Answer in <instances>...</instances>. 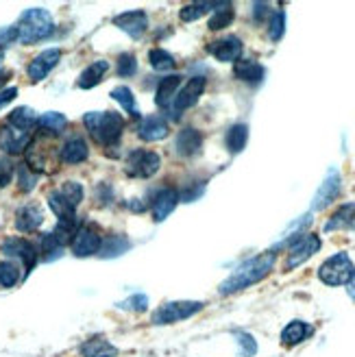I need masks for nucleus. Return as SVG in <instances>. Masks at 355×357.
Returning a JSON list of instances; mask_svg holds the SVG:
<instances>
[{"instance_id": "1", "label": "nucleus", "mask_w": 355, "mask_h": 357, "mask_svg": "<svg viewBox=\"0 0 355 357\" xmlns=\"http://www.w3.org/2000/svg\"><path fill=\"white\" fill-rule=\"evenodd\" d=\"M275 268V253H262L257 257L246 259L236 271L220 283V294H236L244 288H251L257 281L266 279Z\"/></svg>"}, {"instance_id": "2", "label": "nucleus", "mask_w": 355, "mask_h": 357, "mask_svg": "<svg viewBox=\"0 0 355 357\" xmlns=\"http://www.w3.org/2000/svg\"><path fill=\"white\" fill-rule=\"evenodd\" d=\"M85 129L100 146H114L124 131V118L116 112H87L83 116Z\"/></svg>"}, {"instance_id": "3", "label": "nucleus", "mask_w": 355, "mask_h": 357, "mask_svg": "<svg viewBox=\"0 0 355 357\" xmlns=\"http://www.w3.org/2000/svg\"><path fill=\"white\" fill-rule=\"evenodd\" d=\"M57 135H50L44 131H38L31 139V144L27 146V166L35 172V174H44V172H55L57 164H59V151L52 144V139Z\"/></svg>"}, {"instance_id": "4", "label": "nucleus", "mask_w": 355, "mask_h": 357, "mask_svg": "<svg viewBox=\"0 0 355 357\" xmlns=\"http://www.w3.org/2000/svg\"><path fill=\"white\" fill-rule=\"evenodd\" d=\"M17 42L22 44H38L50 38L55 31V20L46 9H27L15 24Z\"/></svg>"}, {"instance_id": "5", "label": "nucleus", "mask_w": 355, "mask_h": 357, "mask_svg": "<svg viewBox=\"0 0 355 357\" xmlns=\"http://www.w3.org/2000/svg\"><path fill=\"white\" fill-rule=\"evenodd\" d=\"M355 275V266L349 259L347 253H338L329 257L327 261L321 264L318 268V279H321L325 285H331V288H338V285H347Z\"/></svg>"}, {"instance_id": "6", "label": "nucleus", "mask_w": 355, "mask_h": 357, "mask_svg": "<svg viewBox=\"0 0 355 357\" xmlns=\"http://www.w3.org/2000/svg\"><path fill=\"white\" fill-rule=\"evenodd\" d=\"M162 168V157L155 151L135 149L124 159V170L133 178H151Z\"/></svg>"}, {"instance_id": "7", "label": "nucleus", "mask_w": 355, "mask_h": 357, "mask_svg": "<svg viewBox=\"0 0 355 357\" xmlns=\"http://www.w3.org/2000/svg\"><path fill=\"white\" fill-rule=\"evenodd\" d=\"M205 305L201 301H170L164 303L162 307H157L153 314V323L155 325H172L179 323V320L192 318L194 314H199Z\"/></svg>"}, {"instance_id": "8", "label": "nucleus", "mask_w": 355, "mask_h": 357, "mask_svg": "<svg viewBox=\"0 0 355 357\" xmlns=\"http://www.w3.org/2000/svg\"><path fill=\"white\" fill-rule=\"evenodd\" d=\"M318 251H321V238H318L316 234H305L301 236L292 248L290 253L286 257V271H294V268H299L301 264H305L312 255H316Z\"/></svg>"}, {"instance_id": "9", "label": "nucleus", "mask_w": 355, "mask_h": 357, "mask_svg": "<svg viewBox=\"0 0 355 357\" xmlns=\"http://www.w3.org/2000/svg\"><path fill=\"white\" fill-rule=\"evenodd\" d=\"M3 253L7 257H15L24 264V275H29L35 264L40 261V253H38V246L29 240H22V238H9L5 244H3Z\"/></svg>"}, {"instance_id": "10", "label": "nucleus", "mask_w": 355, "mask_h": 357, "mask_svg": "<svg viewBox=\"0 0 355 357\" xmlns=\"http://www.w3.org/2000/svg\"><path fill=\"white\" fill-rule=\"evenodd\" d=\"M205 79L203 77H194V79H190L188 83H186V87L181 89L179 94H176V98H174V102H172V118L176 120L179 118L183 112H188L190 107H194L199 102V98L203 96V92H205Z\"/></svg>"}, {"instance_id": "11", "label": "nucleus", "mask_w": 355, "mask_h": 357, "mask_svg": "<svg viewBox=\"0 0 355 357\" xmlns=\"http://www.w3.org/2000/svg\"><path fill=\"white\" fill-rule=\"evenodd\" d=\"M61 59V50L59 48H46L42 50L38 57L31 59V63L27 66V75H29V81L31 83H40L42 79H46L55 66L59 63Z\"/></svg>"}, {"instance_id": "12", "label": "nucleus", "mask_w": 355, "mask_h": 357, "mask_svg": "<svg viewBox=\"0 0 355 357\" xmlns=\"http://www.w3.org/2000/svg\"><path fill=\"white\" fill-rule=\"evenodd\" d=\"M103 246V238L98 236V231L90 225H83L79 227L77 236L73 240V244H70V248H73V255L75 257H90V255H96L100 251Z\"/></svg>"}, {"instance_id": "13", "label": "nucleus", "mask_w": 355, "mask_h": 357, "mask_svg": "<svg viewBox=\"0 0 355 357\" xmlns=\"http://www.w3.org/2000/svg\"><path fill=\"white\" fill-rule=\"evenodd\" d=\"M114 24L133 40H139L149 29V15L144 11H124L114 17Z\"/></svg>"}, {"instance_id": "14", "label": "nucleus", "mask_w": 355, "mask_h": 357, "mask_svg": "<svg viewBox=\"0 0 355 357\" xmlns=\"http://www.w3.org/2000/svg\"><path fill=\"white\" fill-rule=\"evenodd\" d=\"M176 205H179V192H176L174 188H164L159 190L153 201H151V211H153V220L155 222H162L166 220L170 213L176 209Z\"/></svg>"}, {"instance_id": "15", "label": "nucleus", "mask_w": 355, "mask_h": 357, "mask_svg": "<svg viewBox=\"0 0 355 357\" xmlns=\"http://www.w3.org/2000/svg\"><path fill=\"white\" fill-rule=\"evenodd\" d=\"M33 135H29V131H20L11 127V124H5L3 129H0V149L9 155H20L27 151V146L31 144Z\"/></svg>"}, {"instance_id": "16", "label": "nucleus", "mask_w": 355, "mask_h": 357, "mask_svg": "<svg viewBox=\"0 0 355 357\" xmlns=\"http://www.w3.org/2000/svg\"><path fill=\"white\" fill-rule=\"evenodd\" d=\"M207 52L211 57H216L218 61H240L242 55V42L236 35H227L216 42H211L207 46Z\"/></svg>"}, {"instance_id": "17", "label": "nucleus", "mask_w": 355, "mask_h": 357, "mask_svg": "<svg viewBox=\"0 0 355 357\" xmlns=\"http://www.w3.org/2000/svg\"><path fill=\"white\" fill-rule=\"evenodd\" d=\"M44 222V211L38 203L22 205L15 211V229L22 234H35Z\"/></svg>"}, {"instance_id": "18", "label": "nucleus", "mask_w": 355, "mask_h": 357, "mask_svg": "<svg viewBox=\"0 0 355 357\" xmlns=\"http://www.w3.org/2000/svg\"><path fill=\"white\" fill-rule=\"evenodd\" d=\"M87 157H90V146H87V142L81 135L68 137L63 142V146L59 149V162L61 164L77 166V164H83Z\"/></svg>"}, {"instance_id": "19", "label": "nucleus", "mask_w": 355, "mask_h": 357, "mask_svg": "<svg viewBox=\"0 0 355 357\" xmlns=\"http://www.w3.org/2000/svg\"><path fill=\"white\" fill-rule=\"evenodd\" d=\"M340 185H342V181H340L338 170L331 168V170H329V174L325 176L323 185L318 188V192H316V196H314V209H325L327 205H331L335 199H338Z\"/></svg>"}, {"instance_id": "20", "label": "nucleus", "mask_w": 355, "mask_h": 357, "mask_svg": "<svg viewBox=\"0 0 355 357\" xmlns=\"http://www.w3.org/2000/svg\"><path fill=\"white\" fill-rule=\"evenodd\" d=\"M174 149H176V153H179L181 157H194V155H199L201 149H203V135H201V131L192 129V127L181 129L179 135H176Z\"/></svg>"}, {"instance_id": "21", "label": "nucleus", "mask_w": 355, "mask_h": 357, "mask_svg": "<svg viewBox=\"0 0 355 357\" xmlns=\"http://www.w3.org/2000/svg\"><path fill=\"white\" fill-rule=\"evenodd\" d=\"M170 131V124L159 118V116H146L142 118L137 124V135L146 142H157V139H164Z\"/></svg>"}, {"instance_id": "22", "label": "nucleus", "mask_w": 355, "mask_h": 357, "mask_svg": "<svg viewBox=\"0 0 355 357\" xmlns=\"http://www.w3.org/2000/svg\"><path fill=\"white\" fill-rule=\"evenodd\" d=\"M183 77L181 75H172V77H166L159 81L157 85V92H155V102L157 107H162V109H168V107H172L174 102V92L179 89Z\"/></svg>"}, {"instance_id": "23", "label": "nucleus", "mask_w": 355, "mask_h": 357, "mask_svg": "<svg viewBox=\"0 0 355 357\" xmlns=\"http://www.w3.org/2000/svg\"><path fill=\"white\" fill-rule=\"evenodd\" d=\"M107 70H109V63L107 61H94V63H90L87 66L83 73L79 75V79H77V87H81V89H92V87H96L103 79H105V75H107Z\"/></svg>"}, {"instance_id": "24", "label": "nucleus", "mask_w": 355, "mask_h": 357, "mask_svg": "<svg viewBox=\"0 0 355 357\" xmlns=\"http://www.w3.org/2000/svg\"><path fill=\"white\" fill-rule=\"evenodd\" d=\"M310 335H312V327L308 323H303V320H292V323H288L286 327H283L281 342H283V347H296Z\"/></svg>"}, {"instance_id": "25", "label": "nucleus", "mask_w": 355, "mask_h": 357, "mask_svg": "<svg viewBox=\"0 0 355 357\" xmlns=\"http://www.w3.org/2000/svg\"><path fill=\"white\" fill-rule=\"evenodd\" d=\"M79 351L83 357H116L118 355V349L105 340L103 335H94L90 340H85Z\"/></svg>"}, {"instance_id": "26", "label": "nucleus", "mask_w": 355, "mask_h": 357, "mask_svg": "<svg viewBox=\"0 0 355 357\" xmlns=\"http://www.w3.org/2000/svg\"><path fill=\"white\" fill-rule=\"evenodd\" d=\"M234 77L244 81V83H259L264 79V68L257 63V61H251V59H240L236 61L234 66Z\"/></svg>"}, {"instance_id": "27", "label": "nucleus", "mask_w": 355, "mask_h": 357, "mask_svg": "<svg viewBox=\"0 0 355 357\" xmlns=\"http://www.w3.org/2000/svg\"><path fill=\"white\" fill-rule=\"evenodd\" d=\"M66 124H68L66 116L57 114V112H46V114L38 116V131L50 133V135H59L66 129Z\"/></svg>"}, {"instance_id": "28", "label": "nucleus", "mask_w": 355, "mask_h": 357, "mask_svg": "<svg viewBox=\"0 0 355 357\" xmlns=\"http://www.w3.org/2000/svg\"><path fill=\"white\" fill-rule=\"evenodd\" d=\"M7 124H11V127L20 129V131H31L35 124H38V116H35L31 107H17V109H13L9 114Z\"/></svg>"}, {"instance_id": "29", "label": "nucleus", "mask_w": 355, "mask_h": 357, "mask_svg": "<svg viewBox=\"0 0 355 357\" xmlns=\"http://www.w3.org/2000/svg\"><path fill=\"white\" fill-rule=\"evenodd\" d=\"M353 218H355V203H347V205L335 209V213H333V216L325 225V231L329 234V231H338L342 227H351Z\"/></svg>"}, {"instance_id": "30", "label": "nucleus", "mask_w": 355, "mask_h": 357, "mask_svg": "<svg viewBox=\"0 0 355 357\" xmlns=\"http://www.w3.org/2000/svg\"><path fill=\"white\" fill-rule=\"evenodd\" d=\"M227 149H229V153H234V155H238L244 146H246V142H248V127L246 124H234L232 129L227 131Z\"/></svg>"}, {"instance_id": "31", "label": "nucleus", "mask_w": 355, "mask_h": 357, "mask_svg": "<svg viewBox=\"0 0 355 357\" xmlns=\"http://www.w3.org/2000/svg\"><path fill=\"white\" fill-rule=\"evenodd\" d=\"M112 98L118 100V105H120L122 109L127 112L129 116L142 118V116H139V109H137V102H135V96H133V92H131V89H129L127 85H120V87L112 89Z\"/></svg>"}, {"instance_id": "32", "label": "nucleus", "mask_w": 355, "mask_h": 357, "mask_svg": "<svg viewBox=\"0 0 355 357\" xmlns=\"http://www.w3.org/2000/svg\"><path fill=\"white\" fill-rule=\"evenodd\" d=\"M234 17H236L234 7L229 5V3H222L214 13H211L207 26H209V31H222V29H227L229 24L234 22Z\"/></svg>"}, {"instance_id": "33", "label": "nucleus", "mask_w": 355, "mask_h": 357, "mask_svg": "<svg viewBox=\"0 0 355 357\" xmlns=\"http://www.w3.org/2000/svg\"><path fill=\"white\" fill-rule=\"evenodd\" d=\"M79 227H81V225H79L77 218H73V220H59L57 227L52 229V236H55V240H57L61 246L73 244V240H75V236H77Z\"/></svg>"}, {"instance_id": "34", "label": "nucleus", "mask_w": 355, "mask_h": 357, "mask_svg": "<svg viewBox=\"0 0 355 357\" xmlns=\"http://www.w3.org/2000/svg\"><path fill=\"white\" fill-rule=\"evenodd\" d=\"M48 205H50L52 213H55L59 220H73V218H77V209L70 207L59 196V192H50L48 194Z\"/></svg>"}, {"instance_id": "35", "label": "nucleus", "mask_w": 355, "mask_h": 357, "mask_svg": "<svg viewBox=\"0 0 355 357\" xmlns=\"http://www.w3.org/2000/svg\"><path fill=\"white\" fill-rule=\"evenodd\" d=\"M40 255L44 261H55L63 255V246L55 240L52 234H46L40 238Z\"/></svg>"}, {"instance_id": "36", "label": "nucleus", "mask_w": 355, "mask_h": 357, "mask_svg": "<svg viewBox=\"0 0 355 357\" xmlns=\"http://www.w3.org/2000/svg\"><path fill=\"white\" fill-rule=\"evenodd\" d=\"M222 3H192L188 7L181 9V20L183 22H194V20H199V17H203L205 13L209 11H216Z\"/></svg>"}, {"instance_id": "37", "label": "nucleus", "mask_w": 355, "mask_h": 357, "mask_svg": "<svg viewBox=\"0 0 355 357\" xmlns=\"http://www.w3.org/2000/svg\"><path fill=\"white\" fill-rule=\"evenodd\" d=\"M149 63L153 66V70H157V73H166V70H172L176 66L174 57L168 55L164 48H153L149 52Z\"/></svg>"}, {"instance_id": "38", "label": "nucleus", "mask_w": 355, "mask_h": 357, "mask_svg": "<svg viewBox=\"0 0 355 357\" xmlns=\"http://www.w3.org/2000/svg\"><path fill=\"white\" fill-rule=\"evenodd\" d=\"M59 196H61V199L70 205V207H75L77 209V205L83 201V185L81 183H77V181H66L59 190Z\"/></svg>"}, {"instance_id": "39", "label": "nucleus", "mask_w": 355, "mask_h": 357, "mask_svg": "<svg viewBox=\"0 0 355 357\" xmlns=\"http://www.w3.org/2000/svg\"><path fill=\"white\" fill-rule=\"evenodd\" d=\"M20 281V268L13 261H0V288H13Z\"/></svg>"}, {"instance_id": "40", "label": "nucleus", "mask_w": 355, "mask_h": 357, "mask_svg": "<svg viewBox=\"0 0 355 357\" xmlns=\"http://www.w3.org/2000/svg\"><path fill=\"white\" fill-rule=\"evenodd\" d=\"M129 246L131 244L124 238H109V240H103V246H100L98 255H103V257H118L124 251H129Z\"/></svg>"}, {"instance_id": "41", "label": "nucleus", "mask_w": 355, "mask_h": 357, "mask_svg": "<svg viewBox=\"0 0 355 357\" xmlns=\"http://www.w3.org/2000/svg\"><path fill=\"white\" fill-rule=\"evenodd\" d=\"M116 73L122 77V79H129L137 73V59L131 55V52H122L116 61Z\"/></svg>"}, {"instance_id": "42", "label": "nucleus", "mask_w": 355, "mask_h": 357, "mask_svg": "<svg viewBox=\"0 0 355 357\" xmlns=\"http://www.w3.org/2000/svg\"><path fill=\"white\" fill-rule=\"evenodd\" d=\"M286 33V13L283 11H273L271 13V24H269V38L273 42H279Z\"/></svg>"}, {"instance_id": "43", "label": "nucleus", "mask_w": 355, "mask_h": 357, "mask_svg": "<svg viewBox=\"0 0 355 357\" xmlns=\"http://www.w3.org/2000/svg\"><path fill=\"white\" fill-rule=\"evenodd\" d=\"M17 183H20L22 192H31L35 188V183H38V174H35L27 164L17 166Z\"/></svg>"}, {"instance_id": "44", "label": "nucleus", "mask_w": 355, "mask_h": 357, "mask_svg": "<svg viewBox=\"0 0 355 357\" xmlns=\"http://www.w3.org/2000/svg\"><path fill=\"white\" fill-rule=\"evenodd\" d=\"M118 307L120 310H127V312H144L146 307H149V298L144 296V294H133V296H129V298H124L122 303H118Z\"/></svg>"}, {"instance_id": "45", "label": "nucleus", "mask_w": 355, "mask_h": 357, "mask_svg": "<svg viewBox=\"0 0 355 357\" xmlns=\"http://www.w3.org/2000/svg\"><path fill=\"white\" fill-rule=\"evenodd\" d=\"M15 166L11 164V159H0V188H7L13 178Z\"/></svg>"}, {"instance_id": "46", "label": "nucleus", "mask_w": 355, "mask_h": 357, "mask_svg": "<svg viewBox=\"0 0 355 357\" xmlns=\"http://www.w3.org/2000/svg\"><path fill=\"white\" fill-rule=\"evenodd\" d=\"M238 342H240V349H242V355H244V357L255 355L257 344H255V337H253V335H248V333H238Z\"/></svg>"}, {"instance_id": "47", "label": "nucleus", "mask_w": 355, "mask_h": 357, "mask_svg": "<svg viewBox=\"0 0 355 357\" xmlns=\"http://www.w3.org/2000/svg\"><path fill=\"white\" fill-rule=\"evenodd\" d=\"M17 40V31L15 26H7V29H0V52H3L5 46H9L11 42Z\"/></svg>"}, {"instance_id": "48", "label": "nucleus", "mask_w": 355, "mask_h": 357, "mask_svg": "<svg viewBox=\"0 0 355 357\" xmlns=\"http://www.w3.org/2000/svg\"><path fill=\"white\" fill-rule=\"evenodd\" d=\"M15 96H17V89H15V87H5V89H0V109H3L5 105H9Z\"/></svg>"}, {"instance_id": "49", "label": "nucleus", "mask_w": 355, "mask_h": 357, "mask_svg": "<svg viewBox=\"0 0 355 357\" xmlns=\"http://www.w3.org/2000/svg\"><path fill=\"white\" fill-rule=\"evenodd\" d=\"M253 11H257L255 13V20H264L266 11H269V5H266V3H257V5H253Z\"/></svg>"}, {"instance_id": "50", "label": "nucleus", "mask_w": 355, "mask_h": 357, "mask_svg": "<svg viewBox=\"0 0 355 357\" xmlns=\"http://www.w3.org/2000/svg\"><path fill=\"white\" fill-rule=\"evenodd\" d=\"M347 285H349V294H351V298H355V275H353V279H351Z\"/></svg>"}, {"instance_id": "51", "label": "nucleus", "mask_w": 355, "mask_h": 357, "mask_svg": "<svg viewBox=\"0 0 355 357\" xmlns=\"http://www.w3.org/2000/svg\"><path fill=\"white\" fill-rule=\"evenodd\" d=\"M5 79H9V73H0V81H5Z\"/></svg>"}, {"instance_id": "52", "label": "nucleus", "mask_w": 355, "mask_h": 357, "mask_svg": "<svg viewBox=\"0 0 355 357\" xmlns=\"http://www.w3.org/2000/svg\"><path fill=\"white\" fill-rule=\"evenodd\" d=\"M351 229H355V218H353V222H351Z\"/></svg>"}]
</instances>
